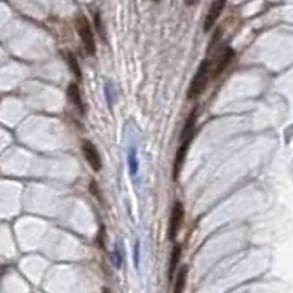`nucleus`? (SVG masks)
Segmentation results:
<instances>
[{
	"label": "nucleus",
	"mask_w": 293,
	"mask_h": 293,
	"mask_svg": "<svg viewBox=\"0 0 293 293\" xmlns=\"http://www.w3.org/2000/svg\"><path fill=\"white\" fill-rule=\"evenodd\" d=\"M195 122H197V111H192L190 113L188 120H186V124H184V127H182L181 144H179V150H177L176 159H174V170H172V177H174V181H179L182 164H184L186 155H188V148H190V144H192V140H194Z\"/></svg>",
	"instance_id": "nucleus-1"
},
{
	"label": "nucleus",
	"mask_w": 293,
	"mask_h": 293,
	"mask_svg": "<svg viewBox=\"0 0 293 293\" xmlns=\"http://www.w3.org/2000/svg\"><path fill=\"white\" fill-rule=\"evenodd\" d=\"M66 94H68V100H70V104L78 109L79 115H85L87 113V109H85V104H83V98H81V92H79V87L76 83H70L68 85V91H66Z\"/></svg>",
	"instance_id": "nucleus-9"
},
{
	"label": "nucleus",
	"mask_w": 293,
	"mask_h": 293,
	"mask_svg": "<svg viewBox=\"0 0 293 293\" xmlns=\"http://www.w3.org/2000/svg\"><path fill=\"white\" fill-rule=\"evenodd\" d=\"M6 271H7V267H6V266H0V279H2V275L6 273Z\"/></svg>",
	"instance_id": "nucleus-13"
},
{
	"label": "nucleus",
	"mask_w": 293,
	"mask_h": 293,
	"mask_svg": "<svg viewBox=\"0 0 293 293\" xmlns=\"http://www.w3.org/2000/svg\"><path fill=\"white\" fill-rule=\"evenodd\" d=\"M182 222H184V207L181 201H176L172 207V214H170V223H168V240H176L179 233H181Z\"/></svg>",
	"instance_id": "nucleus-4"
},
{
	"label": "nucleus",
	"mask_w": 293,
	"mask_h": 293,
	"mask_svg": "<svg viewBox=\"0 0 293 293\" xmlns=\"http://www.w3.org/2000/svg\"><path fill=\"white\" fill-rule=\"evenodd\" d=\"M181 256H182V247L181 245H174L168 264V280H174L176 273L179 271V267H181Z\"/></svg>",
	"instance_id": "nucleus-8"
},
{
	"label": "nucleus",
	"mask_w": 293,
	"mask_h": 293,
	"mask_svg": "<svg viewBox=\"0 0 293 293\" xmlns=\"http://www.w3.org/2000/svg\"><path fill=\"white\" fill-rule=\"evenodd\" d=\"M186 279H188V266H181L179 271L176 273V277H174V290H172V293H184Z\"/></svg>",
	"instance_id": "nucleus-10"
},
{
	"label": "nucleus",
	"mask_w": 293,
	"mask_h": 293,
	"mask_svg": "<svg viewBox=\"0 0 293 293\" xmlns=\"http://www.w3.org/2000/svg\"><path fill=\"white\" fill-rule=\"evenodd\" d=\"M195 2H197V0H184V4H186V6H194Z\"/></svg>",
	"instance_id": "nucleus-14"
},
{
	"label": "nucleus",
	"mask_w": 293,
	"mask_h": 293,
	"mask_svg": "<svg viewBox=\"0 0 293 293\" xmlns=\"http://www.w3.org/2000/svg\"><path fill=\"white\" fill-rule=\"evenodd\" d=\"M225 4H227V0H214L212 2V6L209 9V15H207V19H205V32H210L214 24L218 22L220 19V15L223 13V9H225Z\"/></svg>",
	"instance_id": "nucleus-7"
},
{
	"label": "nucleus",
	"mask_w": 293,
	"mask_h": 293,
	"mask_svg": "<svg viewBox=\"0 0 293 293\" xmlns=\"http://www.w3.org/2000/svg\"><path fill=\"white\" fill-rule=\"evenodd\" d=\"M76 30L79 33V39L83 43L85 46V52L94 56L96 54V43H94V33H92V28H91V22L85 19L83 15H79L78 19H76Z\"/></svg>",
	"instance_id": "nucleus-3"
},
{
	"label": "nucleus",
	"mask_w": 293,
	"mask_h": 293,
	"mask_svg": "<svg viewBox=\"0 0 293 293\" xmlns=\"http://www.w3.org/2000/svg\"><path fill=\"white\" fill-rule=\"evenodd\" d=\"M102 293H111V290H109V288H104V290H102Z\"/></svg>",
	"instance_id": "nucleus-15"
},
{
	"label": "nucleus",
	"mask_w": 293,
	"mask_h": 293,
	"mask_svg": "<svg viewBox=\"0 0 293 293\" xmlns=\"http://www.w3.org/2000/svg\"><path fill=\"white\" fill-rule=\"evenodd\" d=\"M212 66H214V61L212 58H207L203 61L197 72L194 74V78L190 81V87H188V98L190 100H194L201 94L205 89H207V85H209V79L212 78Z\"/></svg>",
	"instance_id": "nucleus-2"
},
{
	"label": "nucleus",
	"mask_w": 293,
	"mask_h": 293,
	"mask_svg": "<svg viewBox=\"0 0 293 293\" xmlns=\"http://www.w3.org/2000/svg\"><path fill=\"white\" fill-rule=\"evenodd\" d=\"M153 2H159V0H153Z\"/></svg>",
	"instance_id": "nucleus-16"
},
{
	"label": "nucleus",
	"mask_w": 293,
	"mask_h": 293,
	"mask_svg": "<svg viewBox=\"0 0 293 293\" xmlns=\"http://www.w3.org/2000/svg\"><path fill=\"white\" fill-rule=\"evenodd\" d=\"M81 150H83V157L85 161L91 164V168L94 172H100L102 170V155H100V151L91 140H83L81 142Z\"/></svg>",
	"instance_id": "nucleus-5"
},
{
	"label": "nucleus",
	"mask_w": 293,
	"mask_h": 293,
	"mask_svg": "<svg viewBox=\"0 0 293 293\" xmlns=\"http://www.w3.org/2000/svg\"><path fill=\"white\" fill-rule=\"evenodd\" d=\"M129 170H131V176H137L138 161H137V153H135V151H131L129 153Z\"/></svg>",
	"instance_id": "nucleus-12"
},
{
	"label": "nucleus",
	"mask_w": 293,
	"mask_h": 293,
	"mask_svg": "<svg viewBox=\"0 0 293 293\" xmlns=\"http://www.w3.org/2000/svg\"><path fill=\"white\" fill-rule=\"evenodd\" d=\"M233 58H234L233 48L225 46V48L222 50V54H220V56H218L216 59H212V61H214V66H212V78L220 76V74H222V72L229 66V63L233 61Z\"/></svg>",
	"instance_id": "nucleus-6"
},
{
	"label": "nucleus",
	"mask_w": 293,
	"mask_h": 293,
	"mask_svg": "<svg viewBox=\"0 0 293 293\" xmlns=\"http://www.w3.org/2000/svg\"><path fill=\"white\" fill-rule=\"evenodd\" d=\"M66 63H68V66H70V70L74 72V76L76 78H81V70H79V65H78V61H76V58H74V54H66Z\"/></svg>",
	"instance_id": "nucleus-11"
}]
</instances>
